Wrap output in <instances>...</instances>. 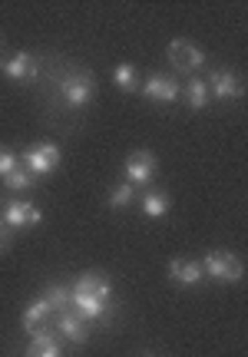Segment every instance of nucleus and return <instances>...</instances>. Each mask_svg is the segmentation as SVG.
Wrapping results in <instances>:
<instances>
[{"instance_id": "nucleus-2", "label": "nucleus", "mask_w": 248, "mask_h": 357, "mask_svg": "<svg viewBox=\"0 0 248 357\" xmlns=\"http://www.w3.org/2000/svg\"><path fill=\"white\" fill-rule=\"evenodd\" d=\"M24 166L33 172V176H50L53 169L60 166V146H53V142H37L33 149H26L24 155Z\"/></svg>"}, {"instance_id": "nucleus-6", "label": "nucleus", "mask_w": 248, "mask_h": 357, "mask_svg": "<svg viewBox=\"0 0 248 357\" xmlns=\"http://www.w3.org/2000/svg\"><path fill=\"white\" fill-rule=\"evenodd\" d=\"M209 89L215 100H242L245 96V83H242V77H235V73H228V70H215L209 77Z\"/></svg>"}, {"instance_id": "nucleus-21", "label": "nucleus", "mask_w": 248, "mask_h": 357, "mask_svg": "<svg viewBox=\"0 0 248 357\" xmlns=\"http://www.w3.org/2000/svg\"><path fill=\"white\" fill-rule=\"evenodd\" d=\"M30 357H60V344H47V347H30Z\"/></svg>"}, {"instance_id": "nucleus-8", "label": "nucleus", "mask_w": 248, "mask_h": 357, "mask_svg": "<svg viewBox=\"0 0 248 357\" xmlns=\"http://www.w3.org/2000/svg\"><path fill=\"white\" fill-rule=\"evenodd\" d=\"M143 96H149L153 102H176L183 96V89L172 77H162V73H153V77L143 83Z\"/></svg>"}, {"instance_id": "nucleus-9", "label": "nucleus", "mask_w": 248, "mask_h": 357, "mask_svg": "<svg viewBox=\"0 0 248 357\" xmlns=\"http://www.w3.org/2000/svg\"><path fill=\"white\" fill-rule=\"evenodd\" d=\"M169 278L179 284V288H196L199 281L206 278L202 271V261H189V258H172L169 261Z\"/></svg>"}, {"instance_id": "nucleus-18", "label": "nucleus", "mask_w": 248, "mask_h": 357, "mask_svg": "<svg viewBox=\"0 0 248 357\" xmlns=\"http://www.w3.org/2000/svg\"><path fill=\"white\" fill-rule=\"evenodd\" d=\"M132 199H136V185H130V182H119L116 189L109 192V208H130Z\"/></svg>"}, {"instance_id": "nucleus-15", "label": "nucleus", "mask_w": 248, "mask_h": 357, "mask_svg": "<svg viewBox=\"0 0 248 357\" xmlns=\"http://www.w3.org/2000/svg\"><path fill=\"white\" fill-rule=\"evenodd\" d=\"M139 205H143V212L149 218H162L169 212V195L166 192H146L143 199H139Z\"/></svg>"}, {"instance_id": "nucleus-3", "label": "nucleus", "mask_w": 248, "mask_h": 357, "mask_svg": "<svg viewBox=\"0 0 248 357\" xmlns=\"http://www.w3.org/2000/svg\"><path fill=\"white\" fill-rule=\"evenodd\" d=\"M166 53H169V63L179 73H196L199 66L206 63V53L199 50L196 43H189V40H172Z\"/></svg>"}, {"instance_id": "nucleus-10", "label": "nucleus", "mask_w": 248, "mask_h": 357, "mask_svg": "<svg viewBox=\"0 0 248 357\" xmlns=\"http://www.w3.org/2000/svg\"><path fill=\"white\" fill-rule=\"evenodd\" d=\"M3 222L10 229H33V225H40V208L30 202H10L3 208Z\"/></svg>"}, {"instance_id": "nucleus-1", "label": "nucleus", "mask_w": 248, "mask_h": 357, "mask_svg": "<svg viewBox=\"0 0 248 357\" xmlns=\"http://www.w3.org/2000/svg\"><path fill=\"white\" fill-rule=\"evenodd\" d=\"M202 271H206V278L225 281V284H235V281L245 278V265H242V258L232 255V252H222V248H215V252L206 255Z\"/></svg>"}, {"instance_id": "nucleus-17", "label": "nucleus", "mask_w": 248, "mask_h": 357, "mask_svg": "<svg viewBox=\"0 0 248 357\" xmlns=\"http://www.w3.org/2000/svg\"><path fill=\"white\" fill-rule=\"evenodd\" d=\"M113 83H116L123 93H136L139 89V77H136V66L132 63H119L113 70Z\"/></svg>"}, {"instance_id": "nucleus-14", "label": "nucleus", "mask_w": 248, "mask_h": 357, "mask_svg": "<svg viewBox=\"0 0 248 357\" xmlns=\"http://www.w3.org/2000/svg\"><path fill=\"white\" fill-rule=\"evenodd\" d=\"M50 314H53V311H50V305H47L43 298L30 301V305H26V311H24V331H30V334L43 331V321L50 318Z\"/></svg>"}, {"instance_id": "nucleus-19", "label": "nucleus", "mask_w": 248, "mask_h": 357, "mask_svg": "<svg viewBox=\"0 0 248 357\" xmlns=\"http://www.w3.org/2000/svg\"><path fill=\"white\" fill-rule=\"evenodd\" d=\"M33 178H37V176L24 166V169H17L10 178H3V182H7V189H10V192H30V189H33Z\"/></svg>"}, {"instance_id": "nucleus-11", "label": "nucleus", "mask_w": 248, "mask_h": 357, "mask_svg": "<svg viewBox=\"0 0 248 357\" xmlns=\"http://www.w3.org/2000/svg\"><path fill=\"white\" fill-rule=\"evenodd\" d=\"M56 328H60L63 337H70L73 344H83V341L90 337V328H86V321L79 318L77 311H63V314H56Z\"/></svg>"}, {"instance_id": "nucleus-4", "label": "nucleus", "mask_w": 248, "mask_h": 357, "mask_svg": "<svg viewBox=\"0 0 248 357\" xmlns=\"http://www.w3.org/2000/svg\"><path fill=\"white\" fill-rule=\"evenodd\" d=\"M156 169H159V159L153 153H132L126 159V182L130 185H149L156 178Z\"/></svg>"}, {"instance_id": "nucleus-5", "label": "nucleus", "mask_w": 248, "mask_h": 357, "mask_svg": "<svg viewBox=\"0 0 248 357\" xmlns=\"http://www.w3.org/2000/svg\"><path fill=\"white\" fill-rule=\"evenodd\" d=\"M63 100L70 109H83L93 100V77L90 73H73L63 79Z\"/></svg>"}, {"instance_id": "nucleus-13", "label": "nucleus", "mask_w": 248, "mask_h": 357, "mask_svg": "<svg viewBox=\"0 0 248 357\" xmlns=\"http://www.w3.org/2000/svg\"><path fill=\"white\" fill-rule=\"evenodd\" d=\"M183 100L189 102V109H206L212 102V89L206 79H189L183 89Z\"/></svg>"}, {"instance_id": "nucleus-24", "label": "nucleus", "mask_w": 248, "mask_h": 357, "mask_svg": "<svg viewBox=\"0 0 248 357\" xmlns=\"http://www.w3.org/2000/svg\"><path fill=\"white\" fill-rule=\"evenodd\" d=\"M0 153H3V149H0Z\"/></svg>"}, {"instance_id": "nucleus-22", "label": "nucleus", "mask_w": 248, "mask_h": 357, "mask_svg": "<svg viewBox=\"0 0 248 357\" xmlns=\"http://www.w3.org/2000/svg\"><path fill=\"white\" fill-rule=\"evenodd\" d=\"M10 225H7V222H0V252H7V248H10Z\"/></svg>"}, {"instance_id": "nucleus-20", "label": "nucleus", "mask_w": 248, "mask_h": 357, "mask_svg": "<svg viewBox=\"0 0 248 357\" xmlns=\"http://www.w3.org/2000/svg\"><path fill=\"white\" fill-rule=\"evenodd\" d=\"M17 169H20V155L3 149V153H0V178H10Z\"/></svg>"}, {"instance_id": "nucleus-16", "label": "nucleus", "mask_w": 248, "mask_h": 357, "mask_svg": "<svg viewBox=\"0 0 248 357\" xmlns=\"http://www.w3.org/2000/svg\"><path fill=\"white\" fill-rule=\"evenodd\" d=\"M43 301L50 305V311L63 314V311H70V307H73V294H70V288H63V284H53V288H47Z\"/></svg>"}, {"instance_id": "nucleus-7", "label": "nucleus", "mask_w": 248, "mask_h": 357, "mask_svg": "<svg viewBox=\"0 0 248 357\" xmlns=\"http://www.w3.org/2000/svg\"><path fill=\"white\" fill-rule=\"evenodd\" d=\"M0 73L10 79H20V83H26V79H33L40 73V60L33 56V53H13L10 60H3L0 63Z\"/></svg>"}, {"instance_id": "nucleus-12", "label": "nucleus", "mask_w": 248, "mask_h": 357, "mask_svg": "<svg viewBox=\"0 0 248 357\" xmlns=\"http://www.w3.org/2000/svg\"><path fill=\"white\" fill-rule=\"evenodd\" d=\"M73 288H77V291H86V294H96V298H103V301L113 298V284H109V278L100 275V271H86V275H79Z\"/></svg>"}, {"instance_id": "nucleus-23", "label": "nucleus", "mask_w": 248, "mask_h": 357, "mask_svg": "<svg viewBox=\"0 0 248 357\" xmlns=\"http://www.w3.org/2000/svg\"><path fill=\"white\" fill-rule=\"evenodd\" d=\"M143 357H156V354H143Z\"/></svg>"}]
</instances>
